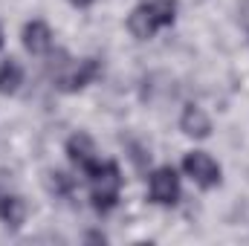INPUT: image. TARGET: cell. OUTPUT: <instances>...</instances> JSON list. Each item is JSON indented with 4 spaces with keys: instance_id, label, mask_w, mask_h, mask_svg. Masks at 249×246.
Here are the masks:
<instances>
[{
    "instance_id": "2",
    "label": "cell",
    "mask_w": 249,
    "mask_h": 246,
    "mask_svg": "<svg viewBox=\"0 0 249 246\" xmlns=\"http://www.w3.org/2000/svg\"><path fill=\"white\" fill-rule=\"evenodd\" d=\"M183 168H186L188 177L197 185H203V188H212V185L220 183V168H217V162H214L209 154H203V151L188 154L186 159H183Z\"/></svg>"
},
{
    "instance_id": "3",
    "label": "cell",
    "mask_w": 249,
    "mask_h": 246,
    "mask_svg": "<svg viewBox=\"0 0 249 246\" xmlns=\"http://www.w3.org/2000/svg\"><path fill=\"white\" fill-rule=\"evenodd\" d=\"M180 197V180L174 168H160L151 174V200L154 203H174Z\"/></svg>"
},
{
    "instance_id": "14",
    "label": "cell",
    "mask_w": 249,
    "mask_h": 246,
    "mask_svg": "<svg viewBox=\"0 0 249 246\" xmlns=\"http://www.w3.org/2000/svg\"><path fill=\"white\" fill-rule=\"evenodd\" d=\"M0 47H3V29H0Z\"/></svg>"
},
{
    "instance_id": "6",
    "label": "cell",
    "mask_w": 249,
    "mask_h": 246,
    "mask_svg": "<svg viewBox=\"0 0 249 246\" xmlns=\"http://www.w3.org/2000/svg\"><path fill=\"white\" fill-rule=\"evenodd\" d=\"M23 47H26L32 55L47 53V50L53 47V32H50V26L41 23V20L26 23V29H23Z\"/></svg>"
},
{
    "instance_id": "11",
    "label": "cell",
    "mask_w": 249,
    "mask_h": 246,
    "mask_svg": "<svg viewBox=\"0 0 249 246\" xmlns=\"http://www.w3.org/2000/svg\"><path fill=\"white\" fill-rule=\"evenodd\" d=\"M148 6H151V12H154V18H157L160 26H168L174 20V12H177V3L174 0H151Z\"/></svg>"
},
{
    "instance_id": "8",
    "label": "cell",
    "mask_w": 249,
    "mask_h": 246,
    "mask_svg": "<svg viewBox=\"0 0 249 246\" xmlns=\"http://www.w3.org/2000/svg\"><path fill=\"white\" fill-rule=\"evenodd\" d=\"M180 127L186 130L188 136H209L212 122H209V116L200 107H186L183 110V119H180Z\"/></svg>"
},
{
    "instance_id": "1",
    "label": "cell",
    "mask_w": 249,
    "mask_h": 246,
    "mask_svg": "<svg viewBox=\"0 0 249 246\" xmlns=\"http://www.w3.org/2000/svg\"><path fill=\"white\" fill-rule=\"evenodd\" d=\"M90 183H93V206L99 211H107L116 206V197H119V185H122V177H119V168L116 162H99L90 174Z\"/></svg>"
},
{
    "instance_id": "5",
    "label": "cell",
    "mask_w": 249,
    "mask_h": 246,
    "mask_svg": "<svg viewBox=\"0 0 249 246\" xmlns=\"http://www.w3.org/2000/svg\"><path fill=\"white\" fill-rule=\"evenodd\" d=\"M96 75H99V64L93 61V58H87V61H78V67H72L67 75H61L58 87L67 90V93H72V90H81L84 84H90Z\"/></svg>"
},
{
    "instance_id": "9",
    "label": "cell",
    "mask_w": 249,
    "mask_h": 246,
    "mask_svg": "<svg viewBox=\"0 0 249 246\" xmlns=\"http://www.w3.org/2000/svg\"><path fill=\"white\" fill-rule=\"evenodd\" d=\"M23 217H26V206H23V200L20 197H6V194H0V220L3 223H9V226H20L23 223Z\"/></svg>"
},
{
    "instance_id": "4",
    "label": "cell",
    "mask_w": 249,
    "mask_h": 246,
    "mask_svg": "<svg viewBox=\"0 0 249 246\" xmlns=\"http://www.w3.org/2000/svg\"><path fill=\"white\" fill-rule=\"evenodd\" d=\"M67 154H70V159H72L84 174H90V171L99 165V159H96V148H93L90 136H84V133H75V136L67 142Z\"/></svg>"
},
{
    "instance_id": "13",
    "label": "cell",
    "mask_w": 249,
    "mask_h": 246,
    "mask_svg": "<svg viewBox=\"0 0 249 246\" xmlns=\"http://www.w3.org/2000/svg\"><path fill=\"white\" fill-rule=\"evenodd\" d=\"M72 3H78V6H87V3H90V0H72Z\"/></svg>"
},
{
    "instance_id": "10",
    "label": "cell",
    "mask_w": 249,
    "mask_h": 246,
    "mask_svg": "<svg viewBox=\"0 0 249 246\" xmlns=\"http://www.w3.org/2000/svg\"><path fill=\"white\" fill-rule=\"evenodd\" d=\"M23 81V72L15 61H3L0 64V93H15Z\"/></svg>"
},
{
    "instance_id": "12",
    "label": "cell",
    "mask_w": 249,
    "mask_h": 246,
    "mask_svg": "<svg viewBox=\"0 0 249 246\" xmlns=\"http://www.w3.org/2000/svg\"><path fill=\"white\" fill-rule=\"evenodd\" d=\"M47 185H50V191H53V194H70V188H72L70 177H67V174H61V171L50 174V177H47Z\"/></svg>"
},
{
    "instance_id": "7",
    "label": "cell",
    "mask_w": 249,
    "mask_h": 246,
    "mask_svg": "<svg viewBox=\"0 0 249 246\" xmlns=\"http://www.w3.org/2000/svg\"><path fill=\"white\" fill-rule=\"evenodd\" d=\"M127 26H130V32H133L136 38H151V35L160 29V23H157V18H154V12H151V6H148V3H145V6H139V9H133V15H130Z\"/></svg>"
}]
</instances>
